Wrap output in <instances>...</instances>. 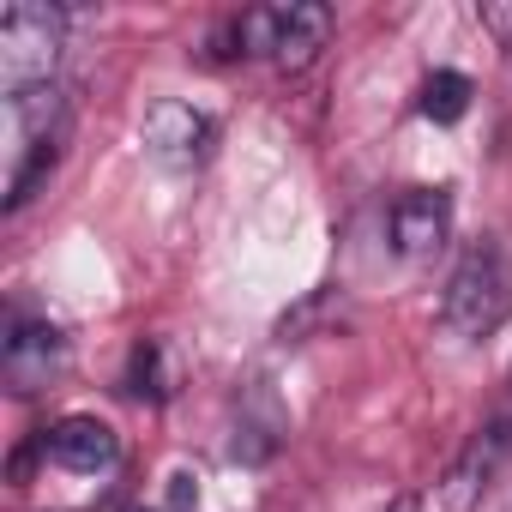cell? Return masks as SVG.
<instances>
[{"instance_id": "3", "label": "cell", "mask_w": 512, "mask_h": 512, "mask_svg": "<svg viewBox=\"0 0 512 512\" xmlns=\"http://www.w3.org/2000/svg\"><path fill=\"white\" fill-rule=\"evenodd\" d=\"M61 37H67V19L55 7H31V0H19V7L0 13V79H7V97L31 91V85H49Z\"/></svg>"}, {"instance_id": "4", "label": "cell", "mask_w": 512, "mask_h": 512, "mask_svg": "<svg viewBox=\"0 0 512 512\" xmlns=\"http://www.w3.org/2000/svg\"><path fill=\"white\" fill-rule=\"evenodd\" d=\"M512 464V380H506V392L494 398V410L476 422V434L464 440V452H458V464H452V482H446V506L452 512H470L488 488H494V476Z\"/></svg>"}, {"instance_id": "9", "label": "cell", "mask_w": 512, "mask_h": 512, "mask_svg": "<svg viewBox=\"0 0 512 512\" xmlns=\"http://www.w3.org/2000/svg\"><path fill=\"white\" fill-rule=\"evenodd\" d=\"M127 392H133V398H151V404H163V398L175 392V374H169V350H163L157 338L133 344V362H127Z\"/></svg>"}, {"instance_id": "8", "label": "cell", "mask_w": 512, "mask_h": 512, "mask_svg": "<svg viewBox=\"0 0 512 512\" xmlns=\"http://www.w3.org/2000/svg\"><path fill=\"white\" fill-rule=\"evenodd\" d=\"M446 235H452V199L440 187H410L392 205V241H398V253H410V260L440 253Z\"/></svg>"}, {"instance_id": "6", "label": "cell", "mask_w": 512, "mask_h": 512, "mask_svg": "<svg viewBox=\"0 0 512 512\" xmlns=\"http://www.w3.org/2000/svg\"><path fill=\"white\" fill-rule=\"evenodd\" d=\"M61 368H67V338L49 320H19L13 338H7V350H0V374H7V386L19 398H31L49 380H61Z\"/></svg>"}, {"instance_id": "1", "label": "cell", "mask_w": 512, "mask_h": 512, "mask_svg": "<svg viewBox=\"0 0 512 512\" xmlns=\"http://www.w3.org/2000/svg\"><path fill=\"white\" fill-rule=\"evenodd\" d=\"M440 314H446V326L458 338H494L512 320V253L494 235H482V241L464 247V260L446 278Z\"/></svg>"}, {"instance_id": "7", "label": "cell", "mask_w": 512, "mask_h": 512, "mask_svg": "<svg viewBox=\"0 0 512 512\" xmlns=\"http://www.w3.org/2000/svg\"><path fill=\"white\" fill-rule=\"evenodd\" d=\"M43 452H49L61 470H73V476H97V470H115L121 440H115V428L97 422V416H61V422L43 434Z\"/></svg>"}, {"instance_id": "5", "label": "cell", "mask_w": 512, "mask_h": 512, "mask_svg": "<svg viewBox=\"0 0 512 512\" xmlns=\"http://www.w3.org/2000/svg\"><path fill=\"white\" fill-rule=\"evenodd\" d=\"M211 145H217L211 115H199L193 103H175V97L151 103V115H145V151L163 169H199L211 157Z\"/></svg>"}, {"instance_id": "10", "label": "cell", "mask_w": 512, "mask_h": 512, "mask_svg": "<svg viewBox=\"0 0 512 512\" xmlns=\"http://www.w3.org/2000/svg\"><path fill=\"white\" fill-rule=\"evenodd\" d=\"M416 109H422L428 121H440V127L458 121V115L470 109V79H464V73H434V79L422 85V103H416Z\"/></svg>"}, {"instance_id": "11", "label": "cell", "mask_w": 512, "mask_h": 512, "mask_svg": "<svg viewBox=\"0 0 512 512\" xmlns=\"http://www.w3.org/2000/svg\"><path fill=\"white\" fill-rule=\"evenodd\" d=\"M476 19H482L494 37H506V43H512V7H476Z\"/></svg>"}, {"instance_id": "13", "label": "cell", "mask_w": 512, "mask_h": 512, "mask_svg": "<svg viewBox=\"0 0 512 512\" xmlns=\"http://www.w3.org/2000/svg\"><path fill=\"white\" fill-rule=\"evenodd\" d=\"M398 512H416V500H398Z\"/></svg>"}, {"instance_id": "2", "label": "cell", "mask_w": 512, "mask_h": 512, "mask_svg": "<svg viewBox=\"0 0 512 512\" xmlns=\"http://www.w3.org/2000/svg\"><path fill=\"white\" fill-rule=\"evenodd\" d=\"M332 37V7L320 0H290V7H260L235 25L241 55H272L284 73H302Z\"/></svg>"}, {"instance_id": "12", "label": "cell", "mask_w": 512, "mask_h": 512, "mask_svg": "<svg viewBox=\"0 0 512 512\" xmlns=\"http://www.w3.org/2000/svg\"><path fill=\"white\" fill-rule=\"evenodd\" d=\"M133 512H181V506H133Z\"/></svg>"}]
</instances>
